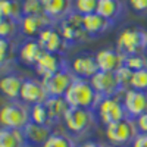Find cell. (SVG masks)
Instances as JSON below:
<instances>
[{"label":"cell","instance_id":"obj_1","mask_svg":"<svg viewBox=\"0 0 147 147\" xmlns=\"http://www.w3.org/2000/svg\"><path fill=\"white\" fill-rule=\"evenodd\" d=\"M63 97L71 107L91 109V110L96 109L97 103L102 99L91 85L90 80H84L78 77H75V80H74V82L71 84V87L68 88Z\"/></svg>","mask_w":147,"mask_h":147},{"label":"cell","instance_id":"obj_2","mask_svg":"<svg viewBox=\"0 0 147 147\" xmlns=\"http://www.w3.org/2000/svg\"><path fill=\"white\" fill-rule=\"evenodd\" d=\"M0 122L2 128L24 129L30 122V106L21 100H7L0 109Z\"/></svg>","mask_w":147,"mask_h":147},{"label":"cell","instance_id":"obj_3","mask_svg":"<svg viewBox=\"0 0 147 147\" xmlns=\"http://www.w3.org/2000/svg\"><path fill=\"white\" fill-rule=\"evenodd\" d=\"M96 112L91 109H80V107H69L63 118V125L72 136H82L90 132L96 127Z\"/></svg>","mask_w":147,"mask_h":147},{"label":"cell","instance_id":"obj_4","mask_svg":"<svg viewBox=\"0 0 147 147\" xmlns=\"http://www.w3.org/2000/svg\"><path fill=\"white\" fill-rule=\"evenodd\" d=\"M147 47V32L138 27L122 30L116 38V49L125 56L144 53Z\"/></svg>","mask_w":147,"mask_h":147},{"label":"cell","instance_id":"obj_5","mask_svg":"<svg viewBox=\"0 0 147 147\" xmlns=\"http://www.w3.org/2000/svg\"><path fill=\"white\" fill-rule=\"evenodd\" d=\"M105 132H106V138L110 144L131 146V143L140 134V129L137 125V121L127 116L125 119L105 127Z\"/></svg>","mask_w":147,"mask_h":147},{"label":"cell","instance_id":"obj_6","mask_svg":"<svg viewBox=\"0 0 147 147\" xmlns=\"http://www.w3.org/2000/svg\"><path fill=\"white\" fill-rule=\"evenodd\" d=\"M94 112H96L97 121L102 122L105 127L127 118V112H125L124 105H122V100L119 96L103 97V99H100V102L97 103V106L94 109Z\"/></svg>","mask_w":147,"mask_h":147},{"label":"cell","instance_id":"obj_7","mask_svg":"<svg viewBox=\"0 0 147 147\" xmlns=\"http://www.w3.org/2000/svg\"><path fill=\"white\" fill-rule=\"evenodd\" d=\"M57 28L69 46L75 43H82L87 38H90V35L85 32L82 27V15H80L75 10L69 13L66 18H63L60 22H57Z\"/></svg>","mask_w":147,"mask_h":147},{"label":"cell","instance_id":"obj_8","mask_svg":"<svg viewBox=\"0 0 147 147\" xmlns=\"http://www.w3.org/2000/svg\"><path fill=\"white\" fill-rule=\"evenodd\" d=\"M74 80H75V75H74V72L68 66L50 77L43 78L41 81L47 90L49 97H63L68 88L71 87V84L74 82Z\"/></svg>","mask_w":147,"mask_h":147},{"label":"cell","instance_id":"obj_9","mask_svg":"<svg viewBox=\"0 0 147 147\" xmlns=\"http://www.w3.org/2000/svg\"><path fill=\"white\" fill-rule=\"evenodd\" d=\"M121 100L128 118L138 119L141 115L147 113V93L128 88L121 94Z\"/></svg>","mask_w":147,"mask_h":147},{"label":"cell","instance_id":"obj_10","mask_svg":"<svg viewBox=\"0 0 147 147\" xmlns=\"http://www.w3.org/2000/svg\"><path fill=\"white\" fill-rule=\"evenodd\" d=\"M90 82H91L94 90L97 91V94H99L102 99H103V97H116V96L122 94L115 72L99 71L90 80Z\"/></svg>","mask_w":147,"mask_h":147},{"label":"cell","instance_id":"obj_11","mask_svg":"<svg viewBox=\"0 0 147 147\" xmlns=\"http://www.w3.org/2000/svg\"><path fill=\"white\" fill-rule=\"evenodd\" d=\"M38 43L41 44L43 50L49 52V53H57V55H63L66 52V49L69 47V44L65 41V38L60 34L59 28L55 27V24L50 27L44 28L40 35L37 37Z\"/></svg>","mask_w":147,"mask_h":147},{"label":"cell","instance_id":"obj_12","mask_svg":"<svg viewBox=\"0 0 147 147\" xmlns=\"http://www.w3.org/2000/svg\"><path fill=\"white\" fill-rule=\"evenodd\" d=\"M47 99H49V94H47V90L41 80H35V78L24 80L21 96H19V100L22 103L32 106V105L44 103Z\"/></svg>","mask_w":147,"mask_h":147},{"label":"cell","instance_id":"obj_13","mask_svg":"<svg viewBox=\"0 0 147 147\" xmlns=\"http://www.w3.org/2000/svg\"><path fill=\"white\" fill-rule=\"evenodd\" d=\"M68 66L69 65L66 63V60L63 59L62 55L43 52V55L38 59V62H37L35 66H34V71H35L37 75H38V78L43 80V78L50 77V75H53V74L62 71Z\"/></svg>","mask_w":147,"mask_h":147},{"label":"cell","instance_id":"obj_14","mask_svg":"<svg viewBox=\"0 0 147 147\" xmlns=\"http://www.w3.org/2000/svg\"><path fill=\"white\" fill-rule=\"evenodd\" d=\"M69 69L74 72L75 77L84 80H91L100 71L96 60V55H88V53L78 55L74 57L69 63Z\"/></svg>","mask_w":147,"mask_h":147},{"label":"cell","instance_id":"obj_15","mask_svg":"<svg viewBox=\"0 0 147 147\" xmlns=\"http://www.w3.org/2000/svg\"><path fill=\"white\" fill-rule=\"evenodd\" d=\"M19 22H21V34L24 37H27V38H35V37L40 35V32L44 28L55 24L46 13H43V15H24Z\"/></svg>","mask_w":147,"mask_h":147},{"label":"cell","instance_id":"obj_16","mask_svg":"<svg viewBox=\"0 0 147 147\" xmlns=\"http://www.w3.org/2000/svg\"><path fill=\"white\" fill-rule=\"evenodd\" d=\"M43 52H44L43 47L37 38H25L18 46L16 57L22 65L34 68L35 63L38 62L40 56L43 55Z\"/></svg>","mask_w":147,"mask_h":147},{"label":"cell","instance_id":"obj_17","mask_svg":"<svg viewBox=\"0 0 147 147\" xmlns=\"http://www.w3.org/2000/svg\"><path fill=\"white\" fill-rule=\"evenodd\" d=\"M96 60L100 71L105 72H116L121 66H124L125 55H122L118 49H102L96 53Z\"/></svg>","mask_w":147,"mask_h":147},{"label":"cell","instance_id":"obj_18","mask_svg":"<svg viewBox=\"0 0 147 147\" xmlns=\"http://www.w3.org/2000/svg\"><path fill=\"white\" fill-rule=\"evenodd\" d=\"M44 13L55 24L60 22L74 12V0H41Z\"/></svg>","mask_w":147,"mask_h":147},{"label":"cell","instance_id":"obj_19","mask_svg":"<svg viewBox=\"0 0 147 147\" xmlns=\"http://www.w3.org/2000/svg\"><path fill=\"white\" fill-rule=\"evenodd\" d=\"M112 25H113L112 22L103 18L102 15H99L97 12L82 16V27L90 37H97V35L105 34L106 31L112 28Z\"/></svg>","mask_w":147,"mask_h":147},{"label":"cell","instance_id":"obj_20","mask_svg":"<svg viewBox=\"0 0 147 147\" xmlns=\"http://www.w3.org/2000/svg\"><path fill=\"white\" fill-rule=\"evenodd\" d=\"M24 134H25V138H27L30 146L43 147V144L49 140V137L52 136V127L40 125V124H35V122H30V124L24 128Z\"/></svg>","mask_w":147,"mask_h":147},{"label":"cell","instance_id":"obj_21","mask_svg":"<svg viewBox=\"0 0 147 147\" xmlns=\"http://www.w3.org/2000/svg\"><path fill=\"white\" fill-rule=\"evenodd\" d=\"M24 80L16 74H6L0 80V90H2L3 96L7 100H18L21 96V90H22V84Z\"/></svg>","mask_w":147,"mask_h":147},{"label":"cell","instance_id":"obj_22","mask_svg":"<svg viewBox=\"0 0 147 147\" xmlns=\"http://www.w3.org/2000/svg\"><path fill=\"white\" fill-rule=\"evenodd\" d=\"M125 6L121 0H99V5H97V13L112 24L122 18Z\"/></svg>","mask_w":147,"mask_h":147},{"label":"cell","instance_id":"obj_23","mask_svg":"<svg viewBox=\"0 0 147 147\" xmlns=\"http://www.w3.org/2000/svg\"><path fill=\"white\" fill-rule=\"evenodd\" d=\"M46 107H47V112L49 116H50L52 121V125L57 124V122L63 121L68 109L71 107L66 102L65 97H49V99L44 102Z\"/></svg>","mask_w":147,"mask_h":147},{"label":"cell","instance_id":"obj_24","mask_svg":"<svg viewBox=\"0 0 147 147\" xmlns=\"http://www.w3.org/2000/svg\"><path fill=\"white\" fill-rule=\"evenodd\" d=\"M24 129L2 128L0 129V147H28Z\"/></svg>","mask_w":147,"mask_h":147},{"label":"cell","instance_id":"obj_25","mask_svg":"<svg viewBox=\"0 0 147 147\" xmlns=\"http://www.w3.org/2000/svg\"><path fill=\"white\" fill-rule=\"evenodd\" d=\"M22 16V2H19V0H0V18L21 21Z\"/></svg>","mask_w":147,"mask_h":147},{"label":"cell","instance_id":"obj_26","mask_svg":"<svg viewBox=\"0 0 147 147\" xmlns=\"http://www.w3.org/2000/svg\"><path fill=\"white\" fill-rule=\"evenodd\" d=\"M18 34H21V22L19 21L0 18V38L13 40Z\"/></svg>","mask_w":147,"mask_h":147},{"label":"cell","instance_id":"obj_27","mask_svg":"<svg viewBox=\"0 0 147 147\" xmlns=\"http://www.w3.org/2000/svg\"><path fill=\"white\" fill-rule=\"evenodd\" d=\"M30 118H31V122H35V124H40V125L52 127V121H50V116H49L47 107H46L44 103L30 106Z\"/></svg>","mask_w":147,"mask_h":147},{"label":"cell","instance_id":"obj_28","mask_svg":"<svg viewBox=\"0 0 147 147\" xmlns=\"http://www.w3.org/2000/svg\"><path fill=\"white\" fill-rule=\"evenodd\" d=\"M43 147H77V144L68 134L52 132V136L43 144Z\"/></svg>","mask_w":147,"mask_h":147},{"label":"cell","instance_id":"obj_29","mask_svg":"<svg viewBox=\"0 0 147 147\" xmlns=\"http://www.w3.org/2000/svg\"><path fill=\"white\" fill-rule=\"evenodd\" d=\"M124 66H127V68H128V69H131L132 72L140 71V69H144V68H147V57H146V55H144V53L125 56Z\"/></svg>","mask_w":147,"mask_h":147},{"label":"cell","instance_id":"obj_30","mask_svg":"<svg viewBox=\"0 0 147 147\" xmlns=\"http://www.w3.org/2000/svg\"><path fill=\"white\" fill-rule=\"evenodd\" d=\"M99 0H74V10L80 15H90L97 12Z\"/></svg>","mask_w":147,"mask_h":147},{"label":"cell","instance_id":"obj_31","mask_svg":"<svg viewBox=\"0 0 147 147\" xmlns=\"http://www.w3.org/2000/svg\"><path fill=\"white\" fill-rule=\"evenodd\" d=\"M131 88L138 90V91H146V93H147V68L132 72Z\"/></svg>","mask_w":147,"mask_h":147},{"label":"cell","instance_id":"obj_32","mask_svg":"<svg viewBox=\"0 0 147 147\" xmlns=\"http://www.w3.org/2000/svg\"><path fill=\"white\" fill-rule=\"evenodd\" d=\"M115 74H116V78H118V82H119L121 93H124L128 88H131V78H132V71L131 69H128L127 66H121Z\"/></svg>","mask_w":147,"mask_h":147},{"label":"cell","instance_id":"obj_33","mask_svg":"<svg viewBox=\"0 0 147 147\" xmlns=\"http://www.w3.org/2000/svg\"><path fill=\"white\" fill-rule=\"evenodd\" d=\"M24 15H43L44 7L41 0H22Z\"/></svg>","mask_w":147,"mask_h":147},{"label":"cell","instance_id":"obj_34","mask_svg":"<svg viewBox=\"0 0 147 147\" xmlns=\"http://www.w3.org/2000/svg\"><path fill=\"white\" fill-rule=\"evenodd\" d=\"M10 49L13 50V40L0 38V62H2V65L7 63V55Z\"/></svg>","mask_w":147,"mask_h":147},{"label":"cell","instance_id":"obj_35","mask_svg":"<svg viewBox=\"0 0 147 147\" xmlns=\"http://www.w3.org/2000/svg\"><path fill=\"white\" fill-rule=\"evenodd\" d=\"M129 6L137 13L147 15V0H129Z\"/></svg>","mask_w":147,"mask_h":147},{"label":"cell","instance_id":"obj_36","mask_svg":"<svg viewBox=\"0 0 147 147\" xmlns=\"http://www.w3.org/2000/svg\"><path fill=\"white\" fill-rule=\"evenodd\" d=\"M129 147H147V132H140Z\"/></svg>","mask_w":147,"mask_h":147},{"label":"cell","instance_id":"obj_37","mask_svg":"<svg viewBox=\"0 0 147 147\" xmlns=\"http://www.w3.org/2000/svg\"><path fill=\"white\" fill-rule=\"evenodd\" d=\"M137 121V125H138V129H140V132H147V113H144V115H141L138 119H136Z\"/></svg>","mask_w":147,"mask_h":147},{"label":"cell","instance_id":"obj_38","mask_svg":"<svg viewBox=\"0 0 147 147\" xmlns=\"http://www.w3.org/2000/svg\"><path fill=\"white\" fill-rule=\"evenodd\" d=\"M77 147H105V146L99 141H96V140H85V141L80 143Z\"/></svg>","mask_w":147,"mask_h":147},{"label":"cell","instance_id":"obj_39","mask_svg":"<svg viewBox=\"0 0 147 147\" xmlns=\"http://www.w3.org/2000/svg\"><path fill=\"white\" fill-rule=\"evenodd\" d=\"M105 147H127V146H118V144H107Z\"/></svg>","mask_w":147,"mask_h":147},{"label":"cell","instance_id":"obj_40","mask_svg":"<svg viewBox=\"0 0 147 147\" xmlns=\"http://www.w3.org/2000/svg\"><path fill=\"white\" fill-rule=\"evenodd\" d=\"M144 55H146V57H147V47H146V50H144Z\"/></svg>","mask_w":147,"mask_h":147}]
</instances>
